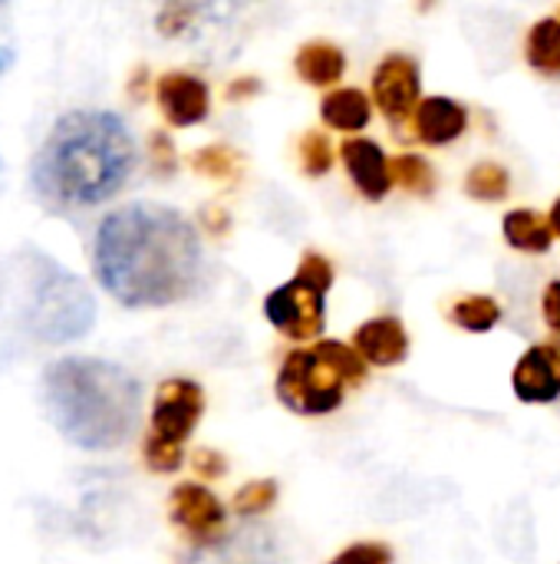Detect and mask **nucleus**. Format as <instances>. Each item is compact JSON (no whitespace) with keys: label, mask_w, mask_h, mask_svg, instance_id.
<instances>
[{"label":"nucleus","mask_w":560,"mask_h":564,"mask_svg":"<svg viewBox=\"0 0 560 564\" xmlns=\"http://www.w3.org/2000/svg\"><path fill=\"white\" fill-rule=\"evenodd\" d=\"M370 99L366 93L347 86V89H333L323 102H320V116L327 126L340 129V132H360L370 126Z\"/></svg>","instance_id":"16"},{"label":"nucleus","mask_w":560,"mask_h":564,"mask_svg":"<svg viewBox=\"0 0 560 564\" xmlns=\"http://www.w3.org/2000/svg\"><path fill=\"white\" fill-rule=\"evenodd\" d=\"M132 165L135 142L116 112L73 109L36 152L33 182L56 205H99L125 185Z\"/></svg>","instance_id":"2"},{"label":"nucleus","mask_w":560,"mask_h":564,"mask_svg":"<svg viewBox=\"0 0 560 564\" xmlns=\"http://www.w3.org/2000/svg\"><path fill=\"white\" fill-rule=\"evenodd\" d=\"M3 63H7V56H3V50H0V69H3Z\"/></svg>","instance_id":"34"},{"label":"nucleus","mask_w":560,"mask_h":564,"mask_svg":"<svg viewBox=\"0 0 560 564\" xmlns=\"http://www.w3.org/2000/svg\"><path fill=\"white\" fill-rule=\"evenodd\" d=\"M300 162H304V172L307 175H327L330 165H333V145L323 132H307L300 139Z\"/></svg>","instance_id":"23"},{"label":"nucleus","mask_w":560,"mask_h":564,"mask_svg":"<svg viewBox=\"0 0 560 564\" xmlns=\"http://www.w3.org/2000/svg\"><path fill=\"white\" fill-rule=\"evenodd\" d=\"M172 522L182 525L195 542H215V535L224 529V509L205 486L182 482L172 492Z\"/></svg>","instance_id":"9"},{"label":"nucleus","mask_w":560,"mask_h":564,"mask_svg":"<svg viewBox=\"0 0 560 564\" xmlns=\"http://www.w3.org/2000/svg\"><path fill=\"white\" fill-rule=\"evenodd\" d=\"M452 321L459 327L472 330V334H485L502 321V307H498V301H492L485 294H472V297H462L452 307Z\"/></svg>","instance_id":"19"},{"label":"nucleus","mask_w":560,"mask_h":564,"mask_svg":"<svg viewBox=\"0 0 560 564\" xmlns=\"http://www.w3.org/2000/svg\"><path fill=\"white\" fill-rule=\"evenodd\" d=\"M191 10L188 7H168L162 17H158V30L162 33H178L182 26H185V17H188Z\"/></svg>","instance_id":"30"},{"label":"nucleus","mask_w":560,"mask_h":564,"mask_svg":"<svg viewBox=\"0 0 560 564\" xmlns=\"http://www.w3.org/2000/svg\"><path fill=\"white\" fill-rule=\"evenodd\" d=\"M26 321L36 337L50 344H66L83 337L96 321V301L86 284L53 261H40L30 284Z\"/></svg>","instance_id":"5"},{"label":"nucleus","mask_w":560,"mask_h":564,"mask_svg":"<svg viewBox=\"0 0 560 564\" xmlns=\"http://www.w3.org/2000/svg\"><path fill=\"white\" fill-rule=\"evenodd\" d=\"M251 93H257V83H254V79H244V83H234V86L228 89V99H238V96H251Z\"/></svg>","instance_id":"31"},{"label":"nucleus","mask_w":560,"mask_h":564,"mask_svg":"<svg viewBox=\"0 0 560 564\" xmlns=\"http://www.w3.org/2000/svg\"><path fill=\"white\" fill-rule=\"evenodd\" d=\"M205 413V393L191 380H165L155 393L152 406V436L182 446L195 433V423Z\"/></svg>","instance_id":"7"},{"label":"nucleus","mask_w":560,"mask_h":564,"mask_svg":"<svg viewBox=\"0 0 560 564\" xmlns=\"http://www.w3.org/2000/svg\"><path fill=\"white\" fill-rule=\"evenodd\" d=\"M508 172L495 162H482V165H472L469 175H465V192L479 202H502L508 195Z\"/></svg>","instance_id":"20"},{"label":"nucleus","mask_w":560,"mask_h":564,"mask_svg":"<svg viewBox=\"0 0 560 564\" xmlns=\"http://www.w3.org/2000/svg\"><path fill=\"white\" fill-rule=\"evenodd\" d=\"M551 228L560 235V198L554 202V208H551Z\"/></svg>","instance_id":"33"},{"label":"nucleus","mask_w":560,"mask_h":564,"mask_svg":"<svg viewBox=\"0 0 560 564\" xmlns=\"http://www.w3.org/2000/svg\"><path fill=\"white\" fill-rule=\"evenodd\" d=\"M528 63L545 76H560V17L535 23L528 36Z\"/></svg>","instance_id":"18"},{"label":"nucleus","mask_w":560,"mask_h":564,"mask_svg":"<svg viewBox=\"0 0 560 564\" xmlns=\"http://www.w3.org/2000/svg\"><path fill=\"white\" fill-rule=\"evenodd\" d=\"M353 344H356V354L366 364H373V367H396L409 354V334H406V327L396 317L366 321L356 330Z\"/></svg>","instance_id":"13"},{"label":"nucleus","mask_w":560,"mask_h":564,"mask_svg":"<svg viewBox=\"0 0 560 564\" xmlns=\"http://www.w3.org/2000/svg\"><path fill=\"white\" fill-rule=\"evenodd\" d=\"M277 499V482L271 479H257V482H248L238 496H234V512L238 516H261L274 506Z\"/></svg>","instance_id":"24"},{"label":"nucleus","mask_w":560,"mask_h":564,"mask_svg":"<svg viewBox=\"0 0 560 564\" xmlns=\"http://www.w3.org/2000/svg\"><path fill=\"white\" fill-rule=\"evenodd\" d=\"M330 564H393V552L383 542H360L343 549Z\"/></svg>","instance_id":"26"},{"label":"nucleus","mask_w":560,"mask_h":564,"mask_svg":"<svg viewBox=\"0 0 560 564\" xmlns=\"http://www.w3.org/2000/svg\"><path fill=\"white\" fill-rule=\"evenodd\" d=\"M545 317H548V327L560 334V281L548 284L545 291Z\"/></svg>","instance_id":"29"},{"label":"nucleus","mask_w":560,"mask_h":564,"mask_svg":"<svg viewBox=\"0 0 560 564\" xmlns=\"http://www.w3.org/2000/svg\"><path fill=\"white\" fill-rule=\"evenodd\" d=\"M191 463H195V473L205 476V479H218V476H224V469H228L224 456H218L215 449H198Z\"/></svg>","instance_id":"27"},{"label":"nucleus","mask_w":560,"mask_h":564,"mask_svg":"<svg viewBox=\"0 0 560 564\" xmlns=\"http://www.w3.org/2000/svg\"><path fill=\"white\" fill-rule=\"evenodd\" d=\"M389 175L396 185L409 188V192H419V195H429L432 185H436V172L426 159L419 155H399L389 162Z\"/></svg>","instance_id":"21"},{"label":"nucleus","mask_w":560,"mask_h":564,"mask_svg":"<svg viewBox=\"0 0 560 564\" xmlns=\"http://www.w3.org/2000/svg\"><path fill=\"white\" fill-rule=\"evenodd\" d=\"M323 294L327 291L320 284L297 274L264 301V314L284 337L314 340L323 330Z\"/></svg>","instance_id":"6"},{"label":"nucleus","mask_w":560,"mask_h":564,"mask_svg":"<svg viewBox=\"0 0 560 564\" xmlns=\"http://www.w3.org/2000/svg\"><path fill=\"white\" fill-rule=\"evenodd\" d=\"M515 397L521 403H554L560 397V350L558 347H531L512 377Z\"/></svg>","instance_id":"10"},{"label":"nucleus","mask_w":560,"mask_h":564,"mask_svg":"<svg viewBox=\"0 0 560 564\" xmlns=\"http://www.w3.org/2000/svg\"><path fill=\"white\" fill-rule=\"evenodd\" d=\"M469 126V112L465 106H459L455 99L446 96H429L419 102L416 109V135L426 145H446L455 142Z\"/></svg>","instance_id":"14"},{"label":"nucleus","mask_w":560,"mask_h":564,"mask_svg":"<svg viewBox=\"0 0 560 564\" xmlns=\"http://www.w3.org/2000/svg\"><path fill=\"white\" fill-rule=\"evenodd\" d=\"M340 155H343V165L363 198H370V202L386 198V192L393 188L389 159L383 155V149L373 139H347L340 145Z\"/></svg>","instance_id":"12"},{"label":"nucleus","mask_w":560,"mask_h":564,"mask_svg":"<svg viewBox=\"0 0 560 564\" xmlns=\"http://www.w3.org/2000/svg\"><path fill=\"white\" fill-rule=\"evenodd\" d=\"M152 155H155V162H158L162 172H172L175 169V149L168 142V135H162V132L152 135Z\"/></svg>","instance_id":"28"},{"label":"nucleus","mask_w":560,"mask_h":564,"mask_svg":"<svg viewBox=\"0 0 560 564\" xmlns=\"http://www.w3.org/2000/svg\"><path fill=\"white\" fill-rule=\"evenodd\" d=\"M366 364L340 340L287 354L277 373V400L300 416H323L343 403V390L363 383Z\"/></svg>","instance_id":"4"},{"label":"nucleus","mask_w":560,"mask_h":564,"mask_svg":"<svg viewBox=\"0 0 560 564\" xmlns=\"http://www.w3.org/2000/svg\"><path fill=\"white\" fill-rule=\"evenodd\" d=\"M96 278L125 307H165L201 281V241L175 208L135 202L102 218Z\"/></svg>","instance_id":"1"},{"label":"nucleus","mask_w":560,"mask_h":564,"mask_svg":"<svg viewBox=\"0 0 560 564\" xmlns=\"http://www.w3.org/2000/svg\"><path fill=\"white\" fill-rule=\"evenodd\" d=\"M505 238H508L512 248H518V251H535V254L548 251L551 241H554L551 225H548L541 215L528 212V208H518V212L505 215Z\"/></svg>","instance_id":"17"},{"label":"nucleus","mask_w":560,"mask_h":564,"mask_svg":"<svg viewBox=\"0 0 560 564\" xmlns=\"http://www.w3.org/2000/svg\"><path fill=\"white\" fill-rule=\"evenodd\" d=\"M158 106L172 126H198L208 116L211 96L205 79L191 73H165L158 79Z\"/></svg>","instance_id":"11"},{"label":"nucleus","mask_w":560,"mask_h":564,"mask_svg":"<svg viewBox=\"0 0 560 564\" xmlns=\"http://www.w3.org/2000/svg\"><path fill=\"white\" fill-rule=\"evenodd\" d=\"M208 228H211V231H215V228L224 231V228H228V218H224V215H208Z\"/></svg>","instance_id":"32"},{"label":"nucleus","mask_w":560,"mask_h":564,"mask_svg":"<svg viewBox=\"0 0 560 564\" xmlns=\"http://www.w3.org/2000/svg\"><path fill=\"white\" fill-rule=\"evenodd\" d=\"M145 463H149V469H155V473H175V469L182 466V446L165 443V440H158V436H149V440H145Z\"/></svg>","instance_id":"25"},{"label":"nucleus","mask_w":560,"mask_h":564,"mask_svg":"<svg viewBox=\"0 0 560 564\" xmlns=\"http://www.w3.org/2000/svg\"><path fill=\"white\" fill-rule=\"evenodd\" d=\"M43 406L73 446L109 453L132 436L142 390L129 370L109 360L66 357L43 377Z\"/></svg>","instance_id":"3"},{"label":"nucleus","mask_w":560,"mask_h":564,"mask_svg":"<svg viewBox=\"0 0 560 564\" xmlns=\"http://www.w3.org/2000/svg\"><path fill=\"white\" fill-rule=\"evenodd\" d=\"M373 96L383 116L393 126H403L406 116L419 109V66L403 53L386 56L373 73Z\"/></svg>","instance_id":"8"},{"label":"nucleus","mask_w":560,"mask_h":564,"mask_svg":"<svg viewBox=\"0 0 560 564\" xmlns=\"http://www.w3.org/2000/svg\"><path fill=\"white\" fill-rule=\"evenodd\" d=\"M191 169L208 178H234L241 169V159L228 145H205L191 155Z\"/></svg>","instance_id":"22"},{"label":"nucleus","mask_w":560,"mask_h":564,"mask_svg":"<svg viewBox=\"0 0 560 564\" xmlns=\"http://www.w3.org/2000/svg\"><path fill=\"white\" fill-rule=\"evenodd\" d=\"M347 69L343 50L327 40H310L297 53V73L310 86H333Z\"/></svg>","instance_id":"15"}]
</instances>
